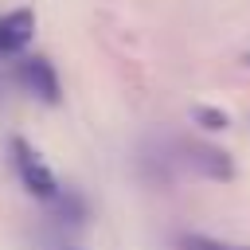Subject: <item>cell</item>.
<instances>
[{"mask_svg":"<svg viewBox=\"0 0 250 250\" xmlns=\"http://www.w3.org/2000/svg\"><path fill=\"white\" fill-rule=\"evenodd\" d=\"M180 250H227L219 238H207V234H184L180 238Z\"/></svg>","mask_w":250,"mask_h":250,"instance_id":"obj_6","label":"cell"},{"mask_svg":"<svg viewBox=\"0 0 250 250\" xmlns=\"http://www.w3.org/2000/svg\"><path fill=\"white\" fill-rule=\"evenodd\" d=\"M12 164H16V176H20V184L35 195V199H59V180H55V172L47 168V160L23 141V137H12Z\"/></svg>","mask_w":250,"mask_h":250,"instance_id":"obj_1","label":"cell"},{"mask_svg":"<svg viewBox=\"0 0 250 250\" xmlns=\"http://www.w3.org/2000/svg\"><path fill=\"white\" fill-rule=\"evenodd\" d=\"M246 250H250V246H246Z\"/></svg>","mask_w":250,"mask_h":250,"instance_id":"obj_8","label":"cell"},{"mask_svg":"<svg viewBox=\"0 0 250 250\" xmlns=\"http://www.w3.org/2000/svg\"><path fill=\"white\" fill-rule=\"evenodd\" d=\"M246 66H250V55H246Z\"/></svg>","mask_w":250,"mask_h":250,"instance_id":"obj_7","label":"cell"},{"mask_svg":"<svg viewBox=\"0 0 250 250\" xmlns=\"http://www.w3.org/2000/svg\"><path fill=\"white\" fill-rule=\"evenodd\" d=\"M195 121H199L203 129H227V113H223V109H211V105H199V109H195Z\"/></svg>","mask_w":250,"mask_h":250,"instance_id":"obj_5","label":"cell"},{"mask_svg":"<svg viewBox=\"0 0 250 250\" xmlns=\"http://www.w3.org/2000/svg\"><path fill=\"white\" fill-rule=\"evenodd\" d=\"M35 35V12L31 8H12L0 16V59L20 55Z\"/></svg>","mask_w":250,"mask_h":250,"instance_id":"obj_4","label":"cell"},{"mask_svg":"<svg viewBox=\"0 0 250 250\" xmlns=\"http://www.w3.org/2000/svg\"><path fill=\"white\" fill-rule=\"evenodd\" d=\"M20 82H23V90H27V94H35V98H39V102H47V105H55V102L62 98L59 74H55L51 59H43V55H27V59L20 62Z\"/></svg>","mask_w":250,"mask_h":250,"instance_id":"obj_2","label":"cell"},{"mask_svg":"<svg viewBox=\"0 0 250 250\" xmlns=\"http://www.w3.org/2000/svg\"><path fill=\"white\" fill-rule=\"evenodd\" d=\"M184 160H188L199 176H207V180H219V184H230V180H234V160H230V152H223L219 145L188 141Z\"/></svg>","mask_w":250,"mask_h":250,"instance_id":"obj_3","label":"cell"}]
</instances>
